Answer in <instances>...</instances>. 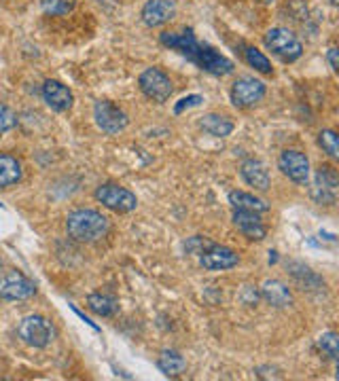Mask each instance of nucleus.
<instances>
[{
	"label": "nucleus",
	"instance_id": "obj_1",
	"mask_svg": "<svg viewBox=\"0 0 339 381\" xmlns=\"http://www.w3.org/2000/svg\"><path fill=\"white\" fill-rule=\"evenodd\" d=\"M66 231L72 240L91 244L108 235L110 223L98 210H74L66 218Z\"/></svg>",
	"mask_w": 339,
	"mask_h": 381
},
{
	"label": "nucleus",
	"instance_id": "obj_2",
	"mask_svg": "<svg viewBox=\"0 0 339 381\" xmlns=\"http://www.w3.org/2000/svg\"><path fill=\"white\" fill-rule=\"evenodd\" d=\"M265 47L285 61H295L304 53V45L289 28H272L265 34Z\"/></svg>",
	"mask_w": 339,
	"mask_h": 381
},
{
	"label": "nucleus",
	"instance_id": "obj_3",
	"mask_svg": "<svg viewBox=\"0 0 339 381\" xmlns=\"http://www.w3.org/2000/svg\"><path fill=\"white\" fill-rule=\"evenodd\" d=\"M17 335L23 344L32 346V348H47L53 337H55V331H53V324L42 318V316H25L19 327H17Z\"/></svg>",
	"mask_w": 339,
	"mask_h": 381
},
{
	"label": "nucleus",
	"instance_id": "obj_4",
	"mask_svg": "<svg viewBox=\"0 0 339 381\" xmlns=\"http://www.w3.org/2000/svg\"><path fill=\"white\" fill-rule=\"evenodd\" d=\"M138 85H140L142 93H144L149 100L157 102V104L168 102V100H170V95H172V91H174L170 76H168L161 68H157V66L146 68V70L140 74Z\"/></svg>",
	"mask_w": 339,
	"mask_h": 381
},
{
	"label": "nucleus",
	"instance_id": "obj_5",
	"mask_svg": "<svg viewBox=\"0 0 339 381\" xmlns=\"http://www.w3.org/2000/svg\"><path fill=\"white\" fill-rule=\"evenodd\" d=\"M96 199L104 208H108L113 212H121V214L132 212L138 206V199H136V195L132 191H127V189H123L119 184H113V182H106V184L98 187L96 189Z\"/></svg>",
	"mask_w": 339,
	"mask_h": 381
},
{
	"label": "nucleus",
	"instance_id": "obj_6",
	"mask_svg": "<svg viewBox=\"0 0 339 381\" xmlns=\"http://www.w3.org/2000/svg\"><path fill=\"white\" fill-rule=\"evenodd\" d=\"M339 174L333 165H321L314 176L312 197L318 206H333L338 201Z\"/></svg>",
	"mask_w": 339,
	"mask_h": 381
},
{
	"label": "nucleus",
	"instance_id": "obj_7",
	"mask_svg": "<svg viewBox=\"0 0 339 381\" xmlns=\"http://www.w3.org/2000/svg\"><path fill=\"white\" fill-rule=\"evenodd\" d=\"M265 83L255 78V76H240L234 85H231V104L238 108H251L255 104H259L265 98Z\"/></svg>",
	"mask_w": 339,
	"mask_h": 381
},
{
	"label": "nucleus",
	"instance_id": "obj_8",
	"mask_svg": "<svg viewBox=\"0 0 339 381\" xmlns=\"http://www.w3.org/2000/svg\"><path fill=\"white\" fill-rule=\"evenodd\" d=\"M93 119H96L98 127H100L102 131H106V134H119V131H123V129L127 127V123H130L127 115H125L119 106H115L113 102H106V100L96 102V106H93Z\"/></svg>",
	"mask_w": 339,
	"mask_h": 381
},
{
	"label": "nucleus",
	"instance_id": "obj_9",
	"mask_svg": "<svg viewBox=\"0 0 339 381\" xmlns=\"http://www.w3.org/2000/svg\"><path fill=\"white\" fill-rule=\"evenodd\" d=\"M36 293V284L21 271H8L0 278V299L23 301Z\"/></svg>",
	"mask_w": 339,
	"mask_h": 381
},
{
	"label": "nucleus",
	"instance_id": "obj_10",
	"mask_svg": "<svg viewBox=\"0 0 339 381\" xmlns=\"http://www.w3.org/2000/svg\"><path fill=\"white\" fill-rule=\"evenodd\" d=\"M278 168L297 184H306L310 180V161L301 151H282L278 157Z\"/></svg>",
	"mask_w": 339,
	"mask_h": 381
},
{
	"label": "nucleus",
	"instance_id": "obj_11",
	"mask_svg": "<svg viewBox=\"0 0 339 381\" xmlns=\"http://www.w3.org/2000/svg\"><path fill=\"white\" fill-rule=\"evenodd\" d=\"M240 263V257L236 250L221 246V244H210L202 254H200V265L208 271H225L234 269Z\"/></svg>",
	"mask_w": 339,
	"mask_h": 381
},
{
	"label": "nucleus",
	"instance_id": "obj_12",
	"mask_svg": "<svg viewBox=\"0 0 339 381\" xmlns=\"http://www.w3.org/2000/svg\"><path fill=\"white\" fill-rule=\"evenodd\" d=\"M193 61H195L202 70H206V72H210V74H214V76L231 74L234 68H236L229 57H225L223 53H219L217 49H212V47H208V45H200V49H197Z\"/></svg>",
	"mask_w": 339,
	"mask_h": 381
},
{
	"label": "nucleus",
	"instance_id": "obj_13",
	"mask_svg": "<svg viewBox=\"0 0 339 381\" xmlns=\"http://www.w3.org/2000/svg\"><path fill=\"white\" fill-rule=\"evenodd\" d=\"M40 93H42V100L47 102V106H49L51 110H55V112H66V110L72 108L74 95H72V91H70L64 83H59V81H51V78L45 81Z\"/></svg>",
	"mask_w": 339,
	"mask_h": 381
},
{
	"label": "nucleus",
	"instance_id": "obj_14",
	"mask_svg": "<svg viewBox=\"0 0 339 381\" xmlns=\"http://www.w3.org/2000/svg\"><path fill=\"white\" fill-rule=\"evenodd\" d=\"M140 15L149 28H159L176 15V2L174 0H146Z\"/></svg>",
	"mask_w": 339,
	"mask_h": 381
},
{
	"label": "nucleus",
	"instance_id": "obj_15",
	"mask_svg": "<svg viewBox=\"0 0 339 381\" xmlns=\"http://www.w3.org/2000/svg\"><path fill=\"white\" fill-rule=\"evenodd\" d=\"M159 40H161L163 47L174 49V51L187 55L191 61H193V57H195L200 45H202V42L195 38V34H193L191 30H185V32H161Z\"/></svg>",
	"mask_w": 339,
	"mask_h": 381
},
{
	"label": "nucleus",
	"instance_id": "obj_16",
	"mask_svg": "<svg viewBox=\"0 0 339 381\" xmlns=\"http://www.w3.org/2000/svg\"><path fill=\"white\" fill-rule=\"evenodd\" d=\"M234 225L238 227V231L248 238V240H257L261 242L268 235V229L261 223L259 212H248V210H236L234 212Z\"/></svg>",
	"mask_w": 339,
	"mask_h": 381
},
{
	"label": "nucleus",
	"instance_id": "obj_17",
	"mask_svg": "<svg viewBox=\"0 0 339 381\" xmlns=\"http://www.w3.org/2000/svg\"><path fill=\"white\" fill-rule=\"evenodd\" d=\"M240 174L244 178V182L257 191H268L270 189V172L265 170V165L257 159H246L240 165Z\"/></svg>",
	"mask_w": 339,
	"mask_h": 381
},
{
	"label": "nucleus",
	"instance_id": "obj_18",
	"mask_svg": "<svg viewBox=\"0 0 339 381\" xmlns=\"http://www.w3.org/2000/svg\"><path fill=\"white\" fill-rule=\"evenodd\" d=\"M261 295L274 307H289L293 303V295H291L289 286L280 280H268L261 288Z\"/></svg>",
	"mask_w": 339,
	"mask_h": 381
},
{
	"label": "nucleus",
	"instance_id": "obj_19",
	"mask_svg": "<svg viewBox=\"0 0 339 381\" xmlns=\"http://www.w3.org/2000/svg\"><path fill=\"white\" fill-rule=\"evenodd\" d=\"M200 127H202L206 134L214 136V138H227V136L234 131V121H231L229 117H225V115H214V112H210V115H206V117L200 121Z\"/></svg>",
	"mask_w": 339,
	"mask_h": 381
},
{
	"label": "nucleus",
	"instance_id": "obj_20",
	"mask_svg": "<svg viewBox=\"0 0 339 381\" xmlns=\"http://www.w3.org/2000/svg\"><path fill=\"white\" fill-rule=\"evenodd\" d=\"M229 204L234 206V210H248V212H268L270 206L255 197L253 193H246V191H231L229 193Z\"/></svg>",
	"mask_w": 339,
	"mask_h": 381
},
{
	"label": "nucleus",
	"instance_id": "obj_21",
	"mask_svg": "<svg viewBox=\"0 0 339 381\" xmlns=\"http://www.w3.org/2000/svg\"><path fill=\"white\" fill-rule=\"evenodd\" d=\"M21 180V163L13 155H0V189L13 187Z\"/></svg>",
	"mask_w": 339,
	"mask_h": 381
},
{
	"label": "nucleus",
	"instance_id": "obj_22",
	"mask_svg": "<svg viewBox=\"0 0 339 381\" xmlns=\"http://www.w3.org/2000/svg\"><path fill=\"white\" fill-rule=\"evenodd\" d=\"M157 367H159V371L166 373L168 377H176V375L185 373L187 363H185V358H183L178 352H174V350H163V352L159 354V358H157Z\"/></svg>",
	"mask_w": 339,
	"mask_h": 381
},
{
	"label": "nucleus",
	"instance_id": "obj_23",
	"mask_svg": "<svg viewBox=\"0 0 339 381\" xmlns=\"http://www.w3.org/2000/svg\"><path fill=\"white\" fill-rule=\"evenodd\" d=\"M87 307H89L93 314L102 316V318H108V316H113V314L119 310L117 299L110 297V295H104V293H93V295H89V297H87Z\"/></svg>",
	"mask_w": 339,
	"mask_h": 381
},
{
	"label": "nucleus",
	"instance_id": "obj_24",
	"mask_svg": "<svg viewBox=\"0 0 339 381\" xmlns=\"http://www.w3.org/2000/svg\"><path fill=\"white\" fill-rule=\"evenodd\" d=\"M244 59L248 61V66H253L257 72L263 74H272V64L270 59L263 55V51H259L257 47H244Z\"/></svg>",
	"mask_w": 339,
	"mask_h": 381
},
{
	"label": "nucleus",
	"instance_id": "obj_25",
	"mask_svg": "<svg viewBox=\"0 0 339 381\" xmlns=\"http://www.w3.org/2000/svg\"><path fill=\"white\" fill-rule=\"evenodd\" d=\"M318 146L331 157V159H339V136L333 129H323L318 134Z\"/></svg>",
	"mask_w": 339,
	"mask_h": 381
},
{
	"label": "nucleus",
	"instance_id": "obj_26",
	"mask_svg": "<svg viewBox=\"0 0 339 381\" xmlns=\"http://www.w3.org/2000/svg\"><path fill=\"white\" fill-rule=\"evenodd\" d=\"M318 348L331 358V361H338L339 358V335L333 331H327L318 337Z\"/></svg>",
	"mask_w": 339,
	"mask_h": 381
},
{
	"label": "nucleus",
	"instance_id": "obj_27",
	"mask_svg": "<svg viewBox=\"0 0 339 381\" xmlns=\"http://www.w3.org/2000/svg\"><path fill=\"white\" fill-rule=\"evenodd\" d=\"M76 0H40V6L47 15H66L74 8Z\"/></svg>",
	"mask_w": 339,
	"mask_h": 381
},
{
	"label": "nucleus",
	"instance_id": "obj_28",
	"mask_svg": "<svg viewBox=\"0 0 339 381\" xmlns=\"http://www.w3.org/2000/svg\"><path fill=\"white\" fill-rule=\"evenodd\" d=\"M15 125H17V115H15L8 106L0 104V134L11 131Z\"/></svg>",
	"mask_w": 339,
	"mask_h": 381
},
{
	"label": "nucleus",
	"instance_id": "obj_29",
	"mask_svg": "<svg viewBox=\"0 0 339 381\" xmlns=\"http://www.w3.org/2000/svg\"><path fill=\"white\" fill-rule=\"evenodd\" d=\"M202 102H204V98H202V95H187V98H183V100L174 106V112H176V115H180V112H185L187 108L200 106Z\"/></svg>",
	"mask_w": 339,
	"mask_h": 381
},
{
	"label": "nucleus",
	"instance_id": "obj_30",
	"mask_svg": "<svg viewBox=\"0 0 339 381\" xmlns=\"http://www.w3.org/2000/svg\"><path fill=\"white\" fill-rule=\"evenodd\" d=\"M208 246H210V242H206V240H202V238H191V240L187 242V250L193 252V254H202Z\"/></svg>",
	"mask_w": 339,
	"mask_h": 381
},
{
	"label": "nucleus",
	"instance_id": "obj_31",
	"mask_svg": "<svg viewBox=\"0 0 339 381\" xmlns=\"http://www.w3.org/2000/svg\"><path fill=\"white\" fill-rule=\"evenodd\" d=\"M242 301H244V305H257L259 293H257L253 286H246V288L242 291Z\"/></svg>",
	"mask_w": 339,
	"mask_h": 381
},
{
	"label": "nucleus",
	"instance_id": "obj_32",
	"mask_svg": "<svg viewBox=\"0 0 339 381\" xmlns=\"http://www.w3.org/2000/svg\"><path fill=\"white\" fill-rule=\"evenodd\" d=\"M338 47H331L329 51H327V57H329V64H331V68L338 72L339 70V61H338Z\"/></svg>",
	"mask_w": 339,
	"mask_h": 381
},
{
	"label": "nucleus",
	"instance_id": "obj_33",
	"mask_svg": "<svg viewBox=\"0 0 339 381\" xmlns=\"http://www.w3.org/2000/svg\"><path fill=\"white\" fill-rule=\"evenodd\" d=\"M331 2H333V4H335V2H338V0H331Z\"/></svg>",
	"mask_w": 339,
	"mask_h": 381
},
{
	"label": "nucleus",
	"instance_id": "obj_34",
	"mask_svg": "<svg viewBox=\"0 0 339 381\" xmlns=\"http://www.w3.org/2000/svg\"><path fill=\"white\" fill-rule=\"evenodd\" d=\"M0 265H2V261H0Z\"/></svg>",
	"mask_w": 339,
	"mask_h": 381
}]
</instances>
